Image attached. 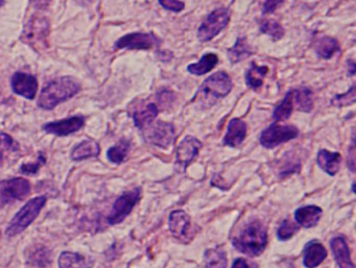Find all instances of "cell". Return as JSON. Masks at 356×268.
I'll list each match as a JSON object with an SVG mask.
<instances>
[{"mask_svg":"<svg viewBox=\"0 0 356 268\" xmlns=\"http://www.w3.org/2000/svg\"><path fill=\"white\" fill-rule=\"evenodd\" d=\"M293 101H296L298 110L299 111L308 112L312 111L314 107V101H312V92L307 87H300V88L293 90Z\"/></svg>","mask_w":356,"mask_h":268,"instance_id":"484cf974","label":"cell"},{"mask_svg":"<svg viewBox=\"0 0 356 268\" xmlns=\"http://www.w3.org/2000/svg\"><path fill=\"white\" fill-rule=\"evenodd\" d=\"M230 22V14L227 9H218L207 16L197 30V39L207 42L218 36Z\"/></svg>","mask_w":356,"mask_h":268,"instance_id":"277c9868","label":"cell"},{"mask_svg":"<svg viewBox=\"0 0 356 268\" xmlns=\"http://www.w3.org/2000/svg\"><path fill=\"white\" fill-rule=\"evenodd\" d=\"M298 230H299V226L295 222L291 221V219H285L279 226L277 235L280 240H287V239L291 238L298 232Z\"/></svg>","mask_w":356,"mask_h":268,"instance_id":"836d02e7","label":"cell"},{"mask_svg":"<svg viewBox=\"0 0 356 268\" xmlns=\"http://www.w3.org/2000/svg\"><path fill=\"white\" fill-rule=\"evenodd\" d=\"M95 264L90 257L64 251L59 258V268H91Z\"/></svg>","mask_w":356,"mask_h":268,"instance_id":"ffe728a7","label":"cell"},{"mask_svg":"<svg viewBox=\"0 0 356 268\" xmlns=\"http://www.w3.org/2000/svg\"><path fill=\"white\" fill-rule=\"evenodd\" d=\"M335 261L339 268H355L350 258L349 247L343 237H335L330 242Z\"/></svg>","mask_w":356,"mask_h":268,"instance_id":"2e32d148","label":"cell"},{"mask_svg":"<svg viewBox=\"0 0 356 268\" xmlns=\"http://www.w3.org/2000/svg\"><path fill=\"white\" fill-rule=\"evenodd\" d=\"M247 136V124L243 120H231L228 126L226 136L224 138V144L231 147H237L243 142Z\"/></svg>","mask_w":356,"mask_h":268,"instance_id":"9a60e30c","label":"cell"},{"mask_svg":"<svg viewBox=\"0 0 356 268\" xmlns=\"http://www.w3.org/2000/svg\"><path fill=\"white\" fill-rule=\"evenodd\" d=\"M293 90L286 93L283 101L277 106L276 109L274 110L273 117L276 122H282V120L289 119L293 112Z\"/></svg>","mask_w":356,"mask_h":268,"instance_id":"83f0119b","label":"cell"},{"mask_svg":"<svg viewBox=\"0 0 356 268\" xmlns=\"http://www.w3.org/2000/svg\"><path fill=\"white\" fill-rule=\"evenodd\" d=\"M47 203V197L38 196L29 201L17 214L14 216L13 219L8 226L6 235L9 237H14L16 235L24 232L40 214L41 210Z\"/></svg>","mask_w":356,"mask_h":268,"instance_id":"3957f363","label":"cell"},{"mask_svg":"<svg viewBox=\"0 0 356 268\" xmlns=\"http://www.w3.org/2000/svg\"><path fill=\"white\" fill-rule=\"evenodd\" d=\"M139 199H140V189L139 188L133 189V190L120 195L114 203L113 209L108 217V222L110 224H118L124 221L127 216L132 212L135 205L138 203Z\"/></svg>","mask_w":356,"mask_h":268,"instance_id":"52a82bcc","label":"cell"},{"mask_svg":"<svg viewBox=\"0 0 356 268\" xmlns=\"http://www.w3.org/2000/svg\"><path fill=\"white\" fill-rule=\"evenodd\" d=\"M260 31L264 34L272 37L274 41L280 40L284 36V28L278 22H273V20H264V22H262L260 24Z\"/></svg>","mask_w":356,"mask_h":268,"instance_id":"1f68e13d","label":"cell"},{"mask_svg":"<svg viewBox=\"0 0 356 268\" xmlns=\"http://www.w3.org/2000/svg\"><path fill=\"white\" fill-rule=\"evenodd\" d=\"M12 89L16 94L24 99H34L38 89V83L32 74L16 72L12 78Z\"/></svg>","mask_w":356,"mask_h":268,"instance_id":"4fadbf2b","label":"cell"},{"mask_svg":"<svg viewBox=\"0 0 356 268\" xmlns=\"http://www.w3.org/2000/svg\"><path fill=\"white\" fill-rule=\"evenodd\" d=\"M282 3L283 0H266L264 6V14L272 13Z\"/></svg>","mask_w":356,"mask_h":268,"instance_id":"74e56055","label":"cell"},{"mask_svg":"<svg viewBox=\"0 0 356 268\" xmlns=\"http://www.w3.org/2000/svg\"><path fill=\"white\" fill-rule=\"evenodd\" d=\"M129 149H130V142L127 140H120L118 144L114 145L108 151V159L112 163L120 164L126 159Z\"/></svg>","mask_w":356,"mask_h":268,"instance_id":"4dcf8cb0","label":"cell"},{"mask_svg":"<svg viewBox=\"0 0 356 268\" xmlns=\"http://www.w3.org/2000/svg\"><path fill=\"white\" fill-rule=\"evenodd\" d=\"M19 149V145L15 142L13 138L6 133L0 134V165L3 164V158L7 153L17 151Z\"/></svg>","mask_w":356,"mask_h":268,"instance_id":"d6a6232c","label":"cell"},{"mask_svg":"<svg viewBox=\"0 0 356 268\" xmlns=\"http://www.w3.org/2000/svg\"><path fill=\"white\" fill-rule=\"evenodd\" d=\"M202 143L193 137H186L177 149V165L181 170H184L189 163L199 153Z\"/></svg>","mask_w":356,"mask_h":268,"instance_id":"5bb4252c","label":"cell"},{"mask_svg":"<svg viewBox=\"0 0 356 268\" xmlns=\"http://www.w3.org/2000/svg\"><path fill=\"white\" fill-rule=\"evenodd\" d=\"M255 265H251V264L248 263L247 260L245 259H236L233 263L232 268H255Z\"/></svg>","mask_w":356,"mask_h":268,"instance_id":"f35d334b","label":"cell"},{"mask_svg":"<svg viewBox=\"0 0 356 268\" xmlns=\"http://www.w3.org/2000/svg\"><path fill=\"white\" fill-rule=\"evenodd\" d=\"M158 115V108L155 103H147L141 106L133 114L135 126L140 130H145L151 126L152 122L156 119Z\"/></svg>","mask_w":356,"mask_h":268,"instance_id":"e0dca14e","label":"cell"},{"mask_svg":"<svg viewBox=\"0 0 356 268\" xmlns=\"http://www.w3.org/2000/svg\"><path fill=\"white\" fill-rule=\"evenodd\" d=\"M159 45V40L153 33H132L120 38L115 43L118 49H151Z\"/></svg>","mask_w":356,"mask_h":268,"instance_id":"30bf717a","label":"cell"},{"mask_svg":"<svg viewBox=\"0 0 356 268\" xmlns=\"http://www.w3.org/2000/svg\"><path fill=\"white\" fill-rule=\"evenodd\" d=\"M80 90V85L72 78H57L43 89L38 99V106L44 110H51L59 103L74 97Z\"/></svg>","mask_w":356,"mask_h":268,"instance_id":"6da1fadb","label":"cell"},{"mask_svg":"<svg viewBox=\"0 0 356 268\" xmlns=\"http://www.w3.org/2000/svg\"><path fill=\"white\" fill-rule=\"evenodd\" d=\"M356 87L355 85L351 87L348 92H346L345 94L337 95V97H333L332 103L335 107H345V106L351 105V103H355L356 99Z\"/></svg>","mask_w":356,"mask_h":268,"instance_id":"e575fe53","label":"cell"},{"mask_svg":"<svg viewBox=\"0 0 356 268\" xmlns=\"http://www.w3.org/2000/svg\"><path fill=\"white\" fill-rule=\"evenodd\" d=\"M206 268H226L227 257L220 249H208L205 253Z\"/></svg>","mask_w":356,"mask_h":268,"instance_id":"f546056e","label":"cell"},{"mask_svg":"<svg viewBox=\"0 0 356 268\" xmlns=\"http://www.w3.org/2000/svg\"><path fill=\"white\" fill-rule=\"evenodd\" d=\"M218 62V56L214 53H207V55L203 56L199 63L191 64L187 67V70L193 76H203V74L211 72L216 67Z\"/></svg>","mask_w":356,"mask_h":268,"instance_id":"d4e9b609","label":"cell"},{"mask_svg":"<svg viewBox=\"0 0 356 268\" xmlns=\"http://www.w3.org/2000/svg\"><path fill=\"white\" fill-rule=\"evenodd\" d=\"M232 90V81L224 72L210 76L201 87V93L211 99H222Z\"/></svg>","mask_w":356,"mask_h":268,"instance_id":"ba28073f","label":"cell"},{"mask_svg":"<svg viewBox=\"0 0 356 268\" xmlns=\"http://www.w3.org/2000/svg\"><path fill=\"white\" fill-rule=\"evenodd\" d=\"M251 55L252 49H250L249 44H248L245 38L237 39L234 47L228 51L229 59L232 63L243 61Z\"/></svg>","mask_w":356,"mask_h":268,"instance_id":"f1b7e54d","label":"cell"},{"mask_svg":"<svg viewBox=\"0 0 356 268\" xmlns=\"http://www.w3.org/2000/svg\"><path fill=\"white\" fill-rule=\"evenodd\" d=\"M233 245L245 255H260L266 245V228L259 221L251 222L233 239Z\"/></svg>","mask_w":356,"mask_h":268,"instance_id":"7a4b0ae2","label":"cell"},{"mask_svg":"<svg viewBox=\"0 0 356 268\" xmlns=\"http://www.w3.org/2000/svg\"><path fill=\"white\" fill-rule=\"evenodd\" d=\"M160 5L164 8V9L168 10V11L179 12L182 11L184 9L185 5L179 0H159Z\"/></svg>","mask_w":356,"mask_h":268,"instance_id":"8d00e7d4","label":"cell"},{"mask_svg":"<svg viewBox=\"0 0 356 268\" xmlns=\"http://www.w3.org/2000/svg\"><path fill=\"white\" fill-rule=\"evenodd\" d=\"M321 216H322V210L316 207V206H307V207L300 208L295 213L297 224L306 228L316 226Z\"/></svg>","mask_w":356,"mask_h":268,"instance_id":"d6986e66","label":"cell"},{"mask_svg":"<svg viewBox=\"0 0 356 268\" xmlns=\"http://www.w3.org/2000/svg\"><path fill=\"white\" fill-rule=\"evenodd\" d=\"M99 145L93 140H85L74 147L72 153V159L74 161H83L89 158L97 157L99 155Z\"/></svg>","mask_w":356,"mask_h":268,"instance_id":"603a6c76","label":"cell"},{"mask_svg":"<svg viewBox=\"0 0 356 268\" xmlns=\"http://www.w3.org/2000/svg\"><path fill=\"white\" fill-rule=\"evenodd\" d=\"M85 118L83 116H72L58 122H49L43 126V130L49 134L64 137L78 132L84 126Z\"/></svg>","mask_w":356,"mask_h":268,"instance_id":"7c38bea8","label":"cell"},{"mask_svg":"<svg viewBox=\"0 0 356 268\" xmlns=\"http://www.w3.org/2000/svg\"><path fill=\"white\" fill-rule=\"evenodd\" d=\"M268 72V68L266 66H257L255 63H252L251 67L245 74V82L248 86L255 90L260 88L264 84V78Z\"/></svg>","mask_w":356,"mask_h":268,"instance_id":"4316f807","label":"cell"},{"mask_svg":"<svg viewBox=\"0 0 356 268\" xmlns=\"http://www.w3.org/2000/svg\"><path fill=\"white\" fill-rule=\"evenodd\" d=\"M299 131L293 126H278L277 124L268 126L261 133L260 143L266 149H273L287 141L297 138Z\"/></svg>","mask_w":356,"mask_h":268,"instance_id":"8992f818","label":"cell"},{"mask_svg":"<svg viewBox=\"0 0 356 268\" xmlns=\"http://www.w3.org/2000/svg\"><path fill=\"white\" fill-rule=\"evenodd\" d=\"M318 164L325 172L330 176H334L339 169L341 155L339 153H331L326 149H323L318 151Z\"/></svg>","mask_w":356,"mask_h":268,"instance_id":"7402d4cb","label":"cell"},{"mask_svg":"<svg viewBox=\"0 0 356 268\" xmlns=\"http://www.w3.org/2000/svg\"><path fill=\"white\" fill-rule=\"evenodd\" d=\"M49 33V22L43 16H35L26 24L22 40L29 45L37 47L43 44Z\"/></svg>","mask_w":356,"mask_h":268,"instance_id":"9c48e42d","label":"cell"},{"mask_svg":"<svg viewBox=\"0 0 356 268\" xmlns=\"http://www.w3.org/2000/svg\"><path fill=\"white\" fill-rule=\"evenodd\" d=\"M326 257V249L321 243H308L304 251V265L307 268L316 267L324 261Z\"/></svg>","mask_w":356,"mask_h":268,"instance_id":"44dd1931","label":"cell"},{"mask_svg":"<svg viewBox=\"0 0 356 268\" xmlns=\"http://www.w3.org/2000/svg\"><path fill=\"white\" fill-rule=\"evenodd\" d=\"M45 163L44 156L39 155L38 161L35 163L24 164L20 167V172L24 174H34L40 169L41 166Z\"/></svg>","mask_w":356,"mask_h":268,"instance_id":"d590c367","label":"cell"},{"mask_svg":"<svg viewBox=\"0 0 356 268\" xmlns=\"http://www.w3.org/2000/svg\"><path fill=\"white\" fill-rule=\"evenodd\" d=\"M145 139L151 144L162 147V149H166V147L170 146L174 142V126L168 124V122H157L151 128H147Z\"/></svg>","mask_w":356,"mask_h":268,"instance_id":"8fae6325","label":"cell"},{"mask_svg":"<svg viewBox=\"0 0 356 268\" xmlns=\"http://www.w3.org/2000/svg\"><path fill=\"white\" fill-rule=\"evenodd\" d=\"M189 226H191V219L185 212H172L170 216V230L172 236L178 239L186 236Z\"/></svg>","mask_w":356,"mask_h":268,"instance_id":"ac0fdd59","label":"cell"},{"mask_svg":"<svg viewBox=\"0 0 356 268\" xmlns=\"http://www.w3.org/2000/svg\"><path fill=\"white\" fill-rule=\"evenodd\" d=\"M314 49H316V55L318 57L328 60L332 58L334 53L341 51V47L335 39L330 38V37H323L316 41Z\"/></svg>","mask_w":356,"mask_h":268,"instance_id":"cb8c5ba5","label":"cell"},{"mask_svg":"<svg viewBox=\"0 0 356 268\" xmlns=\"http://www.w3.org/2000/svg\"><path fill=\"white\" fill-rule=\"evenodd\" d=\"M31 192L28 180L14 178L0 182V209L14 201H22Z\"/></svg>","mask_w":356,"mask_h":268,"instance_id":"5b68a950","label":"cell"},{"mask_svg":"<svg viewBox=\"0 0 356 268\" xmlns=\"http://www.w3.org/2000/svg\"><path fill=\"white\" fill-rule=\"evenodd\" d=\"M3 3H5V0H0V7H1V6L3 5Z\"/></svg>","mask_w":356,"mask_h":268,"instance_id":"ab89813d","label":"cell"}]
</instances>
